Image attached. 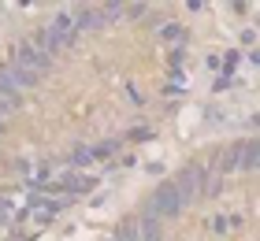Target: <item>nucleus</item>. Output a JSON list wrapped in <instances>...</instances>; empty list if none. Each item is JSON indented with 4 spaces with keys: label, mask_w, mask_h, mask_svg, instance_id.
I'll use <instances>...</instances> for the list:
<instances>
[{
    "label": "nucleus",
    "mask_w": 260,
    "mask_h": 241,
    "mask_svg": "<svg viewBox=\"0 0 260 241\" xmlns=\"http://www.w3.org/2000/svg\"><path fill=\"white\" fill-rule=\"evenodd\" d=\"M182 212V197H179V189H175V182L171 186H164V189H156L152 197L145 200V212L141 215H152V219H175V215Z\"/></svg>",
    "instance_id": "f257e3e1"
},
{
    "label": "nucleus",
    "mask_w": 260,
    "mask_h": 241,
    "mask_svg": "<svg viewBox=\"0 0 260 241\" xmlns=\"http://www.w3.org/2000/svg\"><path fill=\"white\" fill-rule=\"evenodd\" d=\"M15 67H22V71H30V75H49L52 71V56H45L34 41H19L15 45Z\"/></svg>",
    "instance_id": "f03ea898"
},
{
    "label": "nucleus",
    "mask_w": 260,
    "mask_h": 241,
    "mask_svg": "<svg viewBox=\"0 0 260 241\" xmlns=\"http://www.w3.org/2000/svg\"><path fill=\"white\" fill-rule=\"evenodd\" d=\"M205 178H208V171H205L201 163H190L179 178H175V189H179V197H182V208L205 193Z\"/></svg>",
    "instance_id": "7ed1b4c3"
},
{
    "label": "nucleus",
    "mask_w": 260,
    "mask_h": 241,
    "mask_svg": "<svg viewBox=\"0 0 260 241\" xmlns=\"http://www.w3.org/2000/svg\"><path fill=\"white\" fill-rule=\"evenodd\" d=\"M30 41L38 45V48H41L45 56H56V52H63V48H67V41H63V38H60V33H56L52 26H41V30L34 33Z\"/></svg>",
    "instance_id": "20e7f679"
},
{
    "label": "nucleus",
    "mask_w": 260,
    "mask_h": 241,
    "mask_svg": "<svg viewBox=\"0 0 260 241\" xmlns=\"http://www.w3.org/2000/svg\"><path fill=\"white\" fill-rule=\"evenodd\" d=\"M49 26H52L56 33H60V38H63L67 45H75V41H78V30H75V11H71V8H60V11H56V19L49 22Z\"/></svg>",
    "instance_id": "39448f33"
},
{
    "label": "nucleus",
    "mask_w": 260,
    "mask_h": 241,
    "mask_svg": "<svg viewBox=\"0 0 260 241\" xmlns=\"http://www.w3.org/2000/svg\"><path fill=\"white\" fill-rule=\"evenodd\" d=\"M75 11V30H78V38L86 30H97L101 26V11L97 8H89V4H78V8H71Z\"/></svg>",
    "instance_id": "423d86ee"
},
{
    "label": "nucleus",
    "mask_w": 260,
    "mask_h": 241,
    "mask_svg": "<svg viewBox=\"0 0 260 241\" xmlns=\"http://www.w3.org/2000/svg\"><path fill=\"white\" fill-rule=\"evenodd\" d=\"M138 237H141V241H160V237H164L160 219H152V215H141V219H138Z\"/></svg>",
    "instance_id": "0eeeda50"
},
{
    "label": "nucleus",
    "mask_w": 260,
    "mask_h": 241,
    "mask_svg": "<svg viewBox=\"0 0 260 241\" xmlns=\"http://www.w3.org/2000/svg\"><path fill=\"white\" fill-rule=\"evenodd\" d=\"M242 149H245V141H234L227 152H223V163H219V171H238L242 167Z\"/></svg>",
    "instance_id": "6e6552de"
},
{
    "label": "nucleus",
    "mask_w": 260,
    "mask_h": 241,
    "mask_svg": "<svg viewBox=\"0 0 260 241\" xmlns=\"http://www.w3.org/2000/svg\"><path fill=\"white\" fill-rule=\"evenodd\" d=\"M256 163H260L256 141H253V137H245V149H242V167H238V171H256Z\"/></svg>",
    "instance_id": "1a4fd4ad"
},
{
    "label": "nucleus",
    "mask_w": 260,
    "mask_h": 241,
    "mask_svg": "<svg viewBox=\"0 0 260 241\" xmlns=\"http://www.w3.org/2000/svg\"><path fill=\"white\" fill-rule=\"evenodd\" d=\"M234 226H242L238 215H216V219H212V230L216 234H227V230H234Z\"/></svg>",
    "instance_id": "9d476101"
},
{
    "label": "nucleus",
    "mask_w": 260,
    "mask_h": 241,
    "mask_svg": "<svg viewBox=\"0 0 260 241\" xmlns=\"http://www.w3.org/2000/svg\"><path fill=\"white\" fill-rule=\"evenodd\" d=\"M115 237H119V241H141L138 237V219H123V226L115 230Z\"/></svg>",
    "instance_id": "9b49d317"
},
{
    "label": "nucleus",
    "mask_w": 260,
    "mask_h": 241,
    "mask_svg": "<svg viewBox=\"0 0 260 241\" xmlns=\"http://www.w3.org/2000/svg\"><path fill=\"white\" fill-rule=\"evenodd\" d=\"M97 11H101V22H112V19H123L126 4H119V0H115V4H104V8H97Z\"/></svg>",
    "instance_id": "f8f14e48"
},
{
    "label": "nucleus",
    "mask_w": 260,
    "mask_h": 241,
    "mask_svg": "<svg viewBox=\"0 0 260 241\" xmlns=\"http://www.w3.org/2000/svg\"><path fill=\"white\" fill-rule=\"evenodd\" d=\"M160 38H164V41H179V45H182L186 30L179 26V22H168V26H160Z\"/></svg>",
    "instance_id": "ddd939ff"
},
{
    "label": "nucleus",
    "mask_w": 260,
    "mask_h": 241,
    "mask_svg": "<svg viewBox=\"0 0 260 241\" xmlns=\"http://www.w3.org/2000/svg\"><path fill=\"white\" fill-rule=\"evenodd\" d=\"M67 163H71V167H89V163H93V152H89V149H75Z\"/></svg>",
    "instance_id": "4468645a"
},
{
    "label": "nucleus",
    "mask_w": 260,
    "mask_h": 241,
    "mask_svg": "<svg viewBox=\"0 0 260 241\" xmlns=\"http://www.w3.org/2000/svg\"><path fill=\"white\" fill-rule=\"evenodd\" d=\"M223 63H227V75H223V78H231L234 71H238V63H242V56H238V52H227V56H223Z\"/></svg>",
    "instance_id": "2eb2a0df"
},
{
    "label": "nucleus",
    "mask_w": 260,
    "mask_h": 241,
    "mask_svg": "<svg viewBox=\"0 0 260 241\" xmlns=\"http://www.w3.org/2000/svg\"><path fill=\"white\" fill-rule=\"evenodd\" d=\"M145 11H149L145 4H130V8L123 11V15H130V19H141V15H145Z\"/></svg>",
    "instance_id": "dca6fc26"
},
{
    "label": "nucleus",
    "mask_w": 260,
    "mask_h": 241,
    "mask_svg": "<svg viewBox=\"0 0 260 241\" xmlns=\"http://www.w3.org/2000/svg\"><path fill=\"white\" fill-rule=\"evenodd\" d=\"M130 137H134V141H149L152 130H149V126H134V134H130Z\"/></svg>",
    "instance_id": "f3484780"
},
{
    "label": "nucleus",
    "mask_w": 260,
    "mask_h": 241,
    "mask_svg": "<svg viewBox=\"0 0 260 241\" xmlns=\"http://www.w3.org/2000/svg\"><path fill=\"white\" fill-rule=\"evenodd\" d=\"M205 123H223V112H219V108H208V112H205Z\"/></svg>",
    "instance_id": "a211bd4d"
},
{
    "label": "nucleus",
    "mask_w": 260,
    "mask_h": 241,
    "mask_svg": "<svg viewBox=\"0 0 260 241\" xmlns=\"http://www.w3.org/2000/svg\"><path fill=\"white\" fill-rule=\"evenodd\" d=\"M126 93H130V104H145V100H141V93H138L134 86H126Z\"/></svg>",
    "instance_id": "6ab92c4d"
},
{
    "label": "nucleus",
    "mask_w": 260,
    "mask_h": 241,
    "mask_svg": "<svg viewBox=\"0 0 260 241\" xmlns=\"http://www.w3.org/2000/svg\"><path fill=\"white\" fill-rule=\"evenodd\" d=\"M4 223H8V212H4V208H0V226H4Z\"/></svg>",
    "instance_id": "aec40b11"
},
{
    "label": "nucleus",
    "mask_w": 260,
    "mask_h": 241,
    "mask_svg": "<svg viewBox=\"0 0 260 241\" xmlns=\"http://www.w3.org/2000/svg\"><path fill=\"white\" fill-rule=\"evenodd\" d=\"M0 134H4V119H0Z\"/></svg>",
    "instance_id": "412c9836"
},
{
    "label": "nucleus",
    "mask_w": 260,
    "mask_h": 241,
    "mask_svg": "<svg viewBox=\"0 0 260 241\" xmlns=\"http://www.w3.org/2000/svg\"><path fill=\"white\" fill-rule=\"evenodd\" d=\"M112 241H119V237H112Z\"/></svg>",
    "instance_id": "4be33fe9"
}]
</instances>
